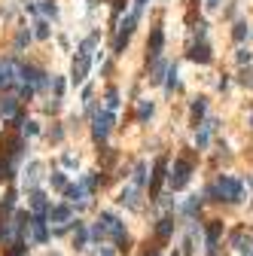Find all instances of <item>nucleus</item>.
Returning <instances> with one entry per match:
<instances>
[{"mask_svg":"<svg viewBox=\"0 0 253 256\" xmlns=\"http://www.w3.org/2000/svg\"><path fill=\"white\" fill-rule=\"evenodd\" d=\"M0 116H3V119L18 116V98H3V101H0Z\"/></svg>","mask_w":253,"mask_h":256,"instance_id":"nucleus-18","label":"nucleus"},{"mask_svg":"<svg viewBox=\"0 0 253 256\" xmlns=\"http://www.w3.org/2000/svg\"><path fill=\"white\" fill-rule=\"evenodd\" d=\"M168 67H171V64H165V61H156V67H153V76H149V83H162V76L168 73Z\"/></svg>","mask_w":253,"mask_h":256,"instance_id":"nucleus-21","label":"nucleus"},{"mask_svg":"<svg viewBox=\"0 0 253 256\" xmlns=\"http://www.w3.org/2000/svg\"><path fill=\"white\" fill-rule=\"evenodd\" d=\"M31 207H34V217H43V211H49V201H46V195L40 189L31 192Z\"/></svg>","mask_w":253,"mask_h":256,"instance_id":"nucleus-15","label":"nucleus"},{"mask_svg":"<svg viewBox=\"0 0 253 256\" xmlns=\"http://www.w3.org/2000/svg\"><path fill=\"white\" fill-rule=\"evenodd\" d=\"M28 40H31V31H28V28H21V31H18V37H16V49H25V43H28Z\"/></svg>","mask_w":253,"mask_h":256,"instance_id":"nucleus-31","label":"nucleus"},{"mask_svg":"<svg viewBox=\"0 0 253 256\" xmlns=\"http://www.w3.org/2000/svg\"><path fill=\"white\" fill-rule=\"evenodd\" d=\"M204 144H208V131H204V128H201V131H199V134H195V146H199V149H201Z\"/></svg>","mask_w":253,"mask_h":256,"instance_id":"nucleus-36","label":"nucleus"},{"mask_svg":"<svg viewBox=\"0 0 253 256\" xmlns=\"http://www.w3.org/2000/svg\"><path fill=\"white\" fill-rule=\"evenodd\" d=\"M6 256H25V244H21V241H16L13 247H9V253H6Z\"/></svg>","mask_w":253,"mask_h":256,"instance_id":"nucleus-34","label":"nucleus"},{"mask_svg":"<svg viewBox=\"0 0 253 256\" xmlns=\"http://www.w3.org/2000/svg\"><path fill=\"white\" fill-rule=\"evenodd\" d=\"M40 171H43V162H31L28 165V171H25V186H37V180H40Z\"/></svg>","mask_w":253,"mask_h":256,"instance_id":"nucleus-17","label":"nucleus"},{"mask_svg":"<svg viewBox=\"0 0 253 256\" xmlns=\"http://www.w3.org/2000/svg\"><path fill=\"white\" fill-rule=\"evenodd\" d=\"M37 9H43V13H46V16H52V18L58 16V6H55V3H49V0H43V3H40Z\"/></svg>","mask_w":253,"mask_h":256,"instance_id":"nucleus-32","label":"nucleus"},{"mask_svg":"<svg viewBox=\"0 0 253 256\" xmlns=\"http://www.w3.org/2000/svg\"><path fill=\"white\" fill-rule=\"evenodd\" d=\"M149 116H153V104L144 101V104H141V110H137V119L144 122V119H149Z\"/></svg>","mask_w":253,"mask_h":256,"instance_id":"nucleus-30","label":"nucleus"},{"mask_svg":"<svg viewBox=\"0 0 253 256\" xmlns=\"http://www.w3.org/2000/svg\"><path fill=\"white\" fill-rule=\"evenodd\" d=\"M204 6H211V9H214V6H220V0H208V3H204Z\"/></svg>","mask_w":253,"mask_h":256,"instance_id":"nucleus-41","label":"nucleus"},{"mask_svg":"<svg viewBox=\"0 0 253 256\" xmlns=\"http://www.w3.org/2000/svg\"><path fill=\"white\" fill-rule=\"evenodd\" d=\"M110 128H113V113L98 110L95 113V122H91V137H95V141H107Z\"/></svg>","mask_w":253,"mask_h":256,"instance_id":"nucleus-5","label":"nucleus"},{"mask_svg":"<svg viewBox=\"0 0 253 256\" xmlns=\"http://www.w3.org/2000/svg\"><path fill=\"white\" fill-rule=\"evenodd\" d=\"M165 171H168V159H156V168H153V180H149V199H159V189L165 183Z\"/></svg>","mask_w":253,"mask_h":256,"instance_id":"nucleus-6","label":"nucleus"},{"mask_svg":"<svg viewBox=\"0 0 253 256\" xmlns=\"http://www.w3.org/2000/svg\"><path fill=\"white\" fill-rule=\"evenodd\" d=\"M86 238H89V235H86V226H83V223H76V235H73V247H76V250H83V247H86Z\"/></svg>","mask_w":253,"mask_h":256,"instance_id":"nucleus-22","label":"nucleus"},{"mask_svg":"<svg viewBox=\"0 0 253 256\" xmlns=\"http://www.w3.org/2000/svg\"><path fill=\"white\" fill-rule=\"evenodd\" d=\"M199 207H201V199H199V195H192V199H189L186 204H183V214H186V217H192L195 211H199Z\"/></svg>","mask_w":253,"mask_h":256,"instance_id":"nucleus-23","label":"nucleus"},{"mask_svg":"<svg viewBox=\"0 0 253 256\" xmlns=\"http://www.w3.org/2000/svg\"><path fill=\"white\" fill-rule=\"evenodd\" d=\"M192 61H199V64H208L211 61V46L208 43H195L192 46V52H189Z\"/></svg>","mask_w":253,"mask_h":256,"instance_id":"nucleus-14","label":"nucleus"},{"mask_svg":"<svg viewBox=\"0 0 253 256\" xmlns=\"http://www.w3.org/2000/svg\"><path fill=\"white\" fill-rule=\"evenodd\" d=\"M89 67H91V58L83 55V52H76L73 67H71V79H73V83H83V79L89 76Z\"/></svg>","mask_w":253,"mask_h":256,"instance_id":"nucleus-7","label":"nucleus"},{"mask_svg":"<svg viewBox=\"0 0 253 256\" xmlns=\"http://www.w3.org/2000/svg\"><path fill=\"white\" fill-rule=\"evenodd\" d=\"M98 226L101 229H104V238L110 235V238H125V229H122V219L116 217V214H110V211H104V214H101V219H98Z\"/></svg>","mask_w":253,"mask_h":256,"instance_id":"nucleus-4","label":"nucleus"},{"mask_svg":"<svg viewBox=\"0 0 253 256\" xmlns=\"http://www.w3.org/2000/svg\"><path fill=\"white\" fill-rule=\"evenodd\" d=\"M177 89V64H171L168 67V91H174Z\"/></svg>","mask_w":253,"mask_h":256,"instance_id":"nucleus-29","label":"nucleus"},{"mask_svg":"<svg viewBox=\"0 0 253 256\" xmlns=\"http://www.w3.org/2000/svg\"><path fill=\"white\" fill-rule=\"evenodd\" d=\"M13 83H16V64H13V58H6V61H0V89H6Z\"/></svg>","mask_w":253,"mask_h":256,"instance_id":"nucleus-12","label":"nucleus"},{"mask_svg":"<svg viewBox=\"0 0 253 256\" xmlns=\"http://www.w3.org/2000/svg\"><path fill=\"white\" fill-rule=\"evenodd\" d=\"M156 235L162 238V241H168L171 235H174V219H171V217H162V219L156 223Z\"/></svg>","mask_w":253,"mask_h":256,"instance_id":"nucleus-16","label":"nucleus"},{"mask_svg":"<svg viewBox=\"0 0 253 256\" xmlns=\"http://www.w3.org/2000/svg\"><path fill=\"white\" fill-rule=\"evenodd\" d=\"M52 86H55V95L61 98V91H64V79H61V76H55V79H52Z\"/></svg>","mask_w":253,"mask_h":256,"instance_id":"nucleus-37","label":"nucleus"},{"mask_svg":"<svg viewBox=\"0 0 253 256\" xmlns=\"http://www.w3.org/2000/svg\"><path fill=\"white\" fill-rule=\"evenodd\" d=\"M31 241L34 244H46L49 241V229H46V217H31Z\"/></svg>","mask_w":253,"mask_h":256,"instance_id":"nucleus-9","label":"nucleus"},{"mask_svg":"<svg viewBox=\"0 0 253 256\" xmlns=\"http://www.w3.org/2000/svg\"><path fill=\"white\" fill-rule=\"evenodd\" d=\"M204 113H208V98H195L192 101V125H199Z\"/></svg>","mask_w":253,"mask_h":256,"instance_id":"nucleus-19","label":"nucleus"},{"mask_svg":"<svg viewBox=\"0 0 253 256\" xmlns=\"http://www.w3.org/2000/svg\"><path fill=\"white\" fill-rule=\"evenodd\" d=\"M21 131H25V134H37L40 128H37V122H25V125H21Z\"/></svg>","mask_w":253,"mask_h":256,"instance_id":"nucleus-38","label":"nucleus"},{"mask_svg":"<svg viewBox=\"0 0 253 256\" xmlns=\"http://www.w3.org/2000/svg\"><path fill=\"white\" fill-rule=\"evenodd\" d=\"M223 235V219H211L208 223V235H204V244H208V253H217V241Z\"/></svg>","mask_w":253,"mask_h":256,"instance_id":"nucleus-10","label":"nucleus"},{"mask_svg":"<svg viewBox=\"0 0 253 256\" xmlns=\"http://www.w3.org/2000/svg\"><path fill=\"white\" fill-rule=\"evenodd\" d=\"M238 83L241 86H253V67H244V71L238 73Z\"/></svg>","mask_w":253,"mask_h":256,"instance_id":"nucleus-28","label":"nucleus"},{"mask_svg":"<svg viewBox=\"0 0 253 256\" xmlns=\"http://www.w3.org/2000/svg\"><path fill=\"white\" fill-rule=\"evenodd\" d=\"M189 174H192V162L189 159H177L174 162V171H171V177H168L171 189H183V186L189 183Z\"/></svg>","mask_w":253,"mask_h":256,"instance_id":"nucleus-3","label":"nucleus"},{"mask_svg":"<svg viewBox=\"0 0 253 256\" xmlns=\"http://www.w3.org/2000/svg\"><path fill=\"white\" fill-rule=\"evenodd\" d=\"M238 61H241V64H250V61H253V52L241 46V49H238Z\"/></svg>","mask_w":253,"mask_h":256,"instance_id":"nucleus-33","label":"nucleus"},{"mask_svg":"<svg viewBox=\"0 0 253 256\" xmlns=\"http://www.w3.org/2000/svg\"><path fill=\"white\" fill-rule=\"evenodd\" d=\"M64 165H67V168H73V165H76V156H71V153H64Z\"/></svg>","mask_w":253,"mask_h":256,"instance_id":"nucleus-40","label":"nucleus"},{"mask_svg":"<svg viewBox=\"0 0 253 256\" xmlns=\"http://www.w3.org/2000/svg\"><path fill=\"white\" fill-rule=\"evenodd\" d=\"M49 180H52V186H55V189H67V177H64L61 171H55Z\"/></svg>","mask_w":253,"mask_h":256,"instance_id":"nucleus-27","label":"nucleus"},{"mask_svg":"<svg viewBox=\"0 0 253 256\" xmlns=\"http://www.w3.org/2000/svg\"><path fill=\"white\" fill-rule=\"evenodd\" d=\"M116 107H119V91L110 89V91H107V113H113Z\"/></svg>","mask_w":253,"mask_h":256,"instance_id":"nucleus-25","label":"nucleus"},{"mask_svg":"<svg viewBox=\"0 0 253 256\" xmlns=\"http://www.w3.org/2000/svg\"><path fill=\"white\" fill-rule=\"evenodd\" d=\"M146 256H159V250H153V253H146Z\"/></svg>","mask_w":253,"mask_h":256,"instance_id":"nucleus-43","label":"nucleus"},{"mask_svg":"<svg viewBox=\"0 0 253 256\" xmlns=\"http://www.w3.org/2000/svg\"><path fill=\"white\" fill-rule=\"evenodd\" d=\"M204 31H208V25H204V21H199V25H195V37H199L201 43H204Z\"/></svg>","mask_w":253,"mask_h":256,"instance_id":"nucleus-39","label":"nucleus"},{"mask_svg":"<svg viewBox=\"0 0 253 256\" xmlns=\"http://www.w3.org/2000/svg\"><path fill=\"white\" fill-rule=\"evenodd\" d=\"M25 159V141H21L18 131H6L3 144H0V177L9 180L18 168V162Z\"/></svg>","mask_w":253,"mask_h":256,"instance_id":"nucleus-1","label":"nucleus"},{"mask_svg":"<svg viewBox=\"0 0 253 256\" xmlns=\"http://www.w3.org/2000/svg\"><path fill=\"white\" fill-rule=\"evenodd\" d=\"M250 125H253V116H250Z\"/></svg>","mask_w":253,"mask_h":256,"instance_id":"nucleus-44","label":"nucleus"},{"mask_svg":"<svg viewBox=\"0 0 253 256\" xmlns=\"http://www.w3.org/2000/svg\"><path fill=\"white\" fill-rule=\"evenodd\" d=\"M232 37H235V43H244V40L250 37V25H247V21H235Z\"/></svg>","mask_w":253,"mask_h":256,"instance_id":"nucleus-20","label":"nucleus"},{"mask_svg":"<svg viewBox=\"0 0 253 256\" xmlns=\"http://www.w3.org/2000/svg\"><path fill=\"white\" fill-rule=\"evenodd\" d=\"M119 204L131 207V211H141V189H134V186L122 189V192H119Z\"/></svg>","mask_w":253,"mask_h":256,"instance_id":"nucleus-11","label":"nucleus"},{"mask_svg":"<svg viewBox=\"0 0 253 256\" xmlns=\"http://www.w3.org/2000/svg\"><path fill=\"white\" fill-rule=\"evenodd\" d=\"M241 195H244V186H241V180H235V177H220L214 186L204 189V199H208V201H229V204H235V201H241Z\"/></svg>","mask_w":253,"mask_h":256,"instance_id":"nucleus-2","label":"nucleus"},{"mask_svg":"<svg viewBox=\"0 0 253 256\" xmlns=\"http://www.w3.org/2000/svg\"><path fill=\"white\" fill-rule=\"evenodd\" d=\"M98 256H113V253H110V250H101V253H98Z\"/></svg>","mask_w":253,"mask_h":256,"instance_id":"nucleus-42","label":"nucleus"},{"mask_svg":"<svg viewBox=\"0 0 253 256\" xmlns=\"http://www.w3.org/2000/svg\"><path fill=\"white\" fill-rule=\"evenodd\" d=\"M125 46H128V37H116V43H113V52L119 55V52L125 49Z\"/></svg>","mask_w":253,"mask_h":256,"instance_id":"nucleus-35","label":"nucleus"},{"mask_svg":"<svg viewBox=\"0 0 253 256\" xmlns=\"http://www.w3.org/2000/svg\"><path fill=\"white\" fill-rule=\"evenodd\" d=\"M162 43H165L162 28H153V34H149V43H146V49H149V55H153V58L162 52Z\"/></svg>","mask_w":253,"mask_h":256,"instance_id":"nucleus-13","label":"nucleus"},{"mask_svg":"<svg viewBox=\"0 0 253 256\" xmlns=\"http://www.w3.org/2000/svg\"><path fill=\"white\" fill-rule=\"evenodd\" d=\"M71 217H73V207H71V204L49 207V223H58V232H64V226L71 223Z\"/></svg>","mask_w":253,"mask_h":256,"instance_id":"nucleus-8","label":"nucleus"},{"mask_svg":"<svg viewBox=\"0 0 253 256\" xmlns=\"http://www.w3.org/2000/svg\"><path fill=\"white\" fill-rule=\"evenodd\" d=\"M34 37L46 40V37H49V25H46V21H37V25H34Z\"/></svg>","mask_w":253,"mask_h":256,"instance_id":"nucleus-26","label":"nucleus"},{"mask_svg":"<svg viewBox=\"0 0 253 256\" xmlns=\"http://www.w3.org/2000/svg\"><path fill=\"white\" fill-rule=\"evenodd\" d=\"M144 180H146V165L141 162V165L134 168V189H141V186H144Z\"/></svg>","mask_w":253,"mask_h":256,"instance_id":"nucleus-24","label":"nucleus"}]
</instances>
